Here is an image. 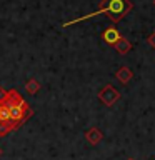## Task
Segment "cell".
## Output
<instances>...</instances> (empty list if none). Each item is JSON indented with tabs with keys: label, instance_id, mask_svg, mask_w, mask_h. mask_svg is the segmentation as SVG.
Wrapping results in <instances>:
<instances>
[{
	"label": "cell",
	"instance_id": "cell-1",
	"mask_svg": "<svg viewBox=\"0 0 155 160\" xmlns=\"http://www.w3.org/2000/svg\"><path fill=\"white\" fill-rule=\"evenodd\" d=\"M132 8H133V5L130 0H102L95 12L87 13V15L78 17V18H73V20H70V22H65L62 27H70V25H73V23H78V22H82V20H87V18H92V17H97V15H107L110 18V22L117 23Z\"/></svg>",
	"mask_w": 155,
	"mask_h": 160
},
{
	"label": "cell",
	"instance_id": "cell-2",
	"mask_svg": "<svg viewBox=\"0 0 155 160\" xmlns=\"http://www.w3.org/2000/svg\"><path fill=\"white\" fill-rule=\"evenodd\" d=\"M3 105L7 107L8 115H10V120H12V123L17 128L20 127V125H23L33 115V110L30 108V105L22 98V95H20L15 88L7 90Z\"/></svg>",
	"mask_w": 155,
	"mask_h": 160
},
{
	"label": "cell",
	"instance_id": "cell-3",
	"mask_svg": "<svg viewBox=\"0 0 155 160\" xmlns=\"http://www.w3.org/2000/svg\"><path fill=\"white\" fill-rule=\"evenodd\" d=\"M97 95H98V98L102 100V103L107 105V107H112V105L120 98V92L113 87V85H110V83L103 85V87L98 90Z\"/></svg>",
	"mask_w": 155,
	"mask_h": 160
},
{
	"label": "cell",
	"instance_id": "cell-4",
	"mask_svg": "<svg viewBox=\"0 0 155 160\" xmlns=\"http://www.w3.org/2000/svg\"><path fill=\"white\" fill-rule=\"evenodd\" d=\"M120 37H122V35H120V32L115 27H108L102 32V40L107 45H110V47H113V45L120 40Z\"/></svg>",
	"mask_w": 155,
	"mask_h": 160
},
{
	"label": "cell",
	"instance_id": "cell-5",
	"mask_svg": "<svg viewBox=\"0 0 155 160\" xmlns=\"http://www.w3.org/2000/svg\"><path fill=\"white\" fill-rule=\"evenodd\" d=\"M85 138H87V142L90 145H98L103 138V133L100 132L97 127H92V128H88L87 132H85Z\"/></svg>",
	"mask_w": 155,
	"mask_h": 160
},
{
	"label": "cell",
	"instance_id": "cell-6",
	"mask_svg": "<svg viewBox=\"0 0 155 160\" xmlns=\"http://www.w3.org/2000/svg\"><path fill=\"white\" fill-rule=\"evenodd\" d=\"M115 77H117V80L122 85H127L130 80L133 78V73H132V70H130L128 67H125V65H123V67H120L117 72H115Z\"/></svg>",
	"mask_w": 155,
	"mask_h": 160
},
{
	"label": "cell",
	"instance_id": "cell-7",
	"mask_svg": "<svg viewBox=\"0 0 155 160\" xmlns=\"http://www.w3.org/2000/svg\"><path fill=\"white\" fill-rule=\"evenodd\" d=\"M113 48L117 50V52H118L120 55H127V53L130 52V50H132V43H130V40H128V38L120 37V40L113 45Z\"/></svg>",
	"mask_w": 155,
	"mask_h": 160
},
{
	"label": "cell",
	"instance_id": "cell-8",
	"mask_svg": "<svg viewBox=\"0 0 155 160\" xmlns=\"http://www.w3.org/2000/svg\"><path fill=\"white\" fill-rule=\"evenodd\" d=\"M25 90L30 93V95H33V93H37L38 90H40V83H38V80H35V78H30L27 83H25Z\"/></svg>",
	"mask_w": 155,
	"mask_h": 160
},
{
	"label": "cell",
	"instance_id": "cell-9",
	"mask_svg": "<svg viewBox=\"0 0 155 160\" xmlns=\"http://www.w3.org/2000/svg\"><path fill=\"white\" fill-rule=\"evenodd\" d=\"M147 43L150 45V47H153V48H155V32H153V33L147 38Z\"/></svg>",
	"mask_w": 155,
	"mask_h": 160
},
{
	"label": "cell",
	"instance_id": "cell-10",
	"mask_svg": "<svg viewBox=\"0 0 155 160\" xmlns=\"http://www.w3.org/2000/svg\"><path fill=\"white\" fill-rule=\"evenodd\" d=\"M5 95H7V90L0 87V102H3V100H5Z\"/></svg>",
	"mask_w": 155,
	"mask_h": 160
},
{
	"label": "cell",
	"instance_id": "cell-11",
	"mask_svg": "<svg viewBox=\"0 0 155 160\" xmlns=\"http://www.w3.org/2000/svg\"><path fill=\"white\" fill-rule=\"evenodd\" d=\"M2 153H3V152H2V148H0V157H2Z\"/></svg>",
	"mask_w": 155,
	"mask_h": 160
},
{
	"label": "cell",
	"instance_id": "cell-12",
	"mask_svg": "<svg viewBox=\"0 0 155 160\" xmlns=\"http://www.w3.org/2000/svg\"><path fill=\"white\" fill-rule=\"evenodd\" d=\"M127 160H135V158H127Z\"/></svg>",
	"mask_w": 155,
	"mask_h": 160
},
{
	"label": "cell",
	"instance_id": "cell-13",
	"mask_svg": "<svg viewBox=\"0 0 155 160\" xmlns=\"http://www.w3.org/2000/svg\"><path fill=\"white\" fill-rule=\"evenodd\" d=\"M0 123H2V117H0Z\"/></svg>",
	"mask_w": 155,
	"mask_h": 160
},
{
	"label": "cell",
	"instance_id": "cell-14",
	"mask_svg": "<svg viewBox=\"0 0 155 160\" xmlns=\"http://www.w3.org/2000/svg\"><path fill=\"white\" fill-rule=\"evenodd\" d=\"M153 5H155V0H153Z\"/></svg>",
	"mask_w": 155,
	"mask_h": 160
}]
</instances>
